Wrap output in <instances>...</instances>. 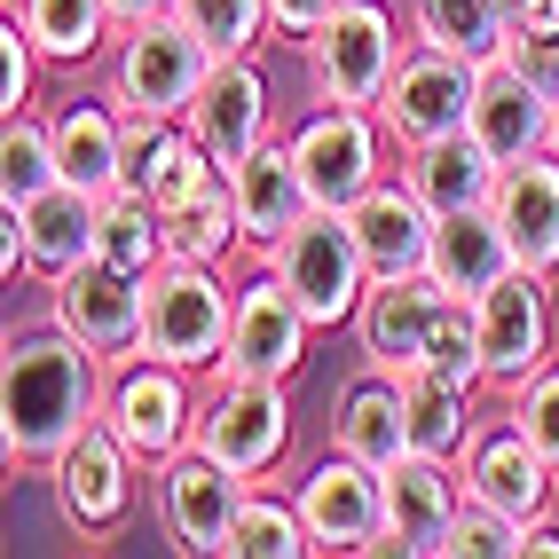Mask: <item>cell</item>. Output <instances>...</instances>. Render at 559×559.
I'll use <instances>...</instances> for the list:
<instances>
[{
  "instance_id": "obj_1",
  "label": "cell",
  "mask_w": 559,
  "mask_h": 559,
  "mask_svg": "<svg viewBox=\"0 0 559 559\" xmlns=\"http://www.w3.org/2000/svg\"><path fill=\"white\" fill-rule=\"evenodd\" d=\"M103 386H110V362L80 347L63 323L16 331L9 362H0V457L16 473H48L63 441H80L103 418Z\"/></svg>"
},
{
  "instance_id": "obj_2",
  "label": "cell",
  "mask_w": 559,
  "mask_h": 559,
  "mask_svg": "<svg viewBox=\"0 0 559 559\" xmlns=\"http://www.w3.org/2000/svg\"><path fill=\"white\" fill-rule=\"evenodd\" d=\"M229 323H237V292L221 284L213 260H166L151 276V300H142V355L213 370L229 347Z\"/></svg>"
},
{
  "instance_id": "obj_3",
  "label": "cell",
  "mask_w": 559,
  "mask_h": 559,
  "mask_svg": "<svg viewBox=\"0 0 559 559\" xmlns=\"http://www.w3.org/2000/svg\"><path fill=\"white\" fill-rule=\"evenodd\" d=\"M269 269L284 276L292 300L308 308L316 331L355 323L362 300H370V260H362V245H355V221H347V213H331V205H316L300 229H292V237L269 252Z\"/></svg>"
},
{
  "instance_id": "obj_4",
  "label": "cell",
  "mask_w": 559,
  "mask_h": 559,
  "mask_svg": "<svg viewBox=\"0 0 559 559\" xmlns=\"http://www.w3.org/2000/svg\"><path fill=\"white\" fill-rule=\"evenodd\" d=\"M205 71H213V48L181 16L119 24V48H110V95H119V110H142V119H181V110L198 103Z\"/></svg>"
},
{
  "instance_id": "obj_5",
  "label": "cell",
  "mask_w": 559,
  "mask_h": 559,
  "mask_svg": "<svg viewBox=\"0 0 559 559\" xmlns=\"http://www.w3.org/2000/svg\"><path fill=\"white\" fill-rule=\"evenodd\" d=\"M103 426H110L142 465L158 473L174 450H190V441H198V394H190V370H181V362H158V355H127V362H110Z\"/></svg>"
},
{
  "instance_id": "obj_6",
  "label": "cell",
  "mask_w": 559,
  "mask_h": 559,
  "mask_svg": "<svg viewBox=\"0 0 559 559\" xmlns=\"http://www.w3.org/2000/svg\"><path fill=\"white\" fill-rule=\"evenodd\" d=\"M134 473H142V457L103 418L80 441H63V450L48 457V489H56L63 528L80 536V544H110L134 520Z\"/></svg>"
},
{
  "instance_id": "obj_7",
  "label": "cell",
  "mask_w": 559,
  "mask_h": 559,
  "mask_svg": "<svg viewBox=\"0 0 559 559\" xmlns=\"http://www.w3.org/2000/svg\"><path fill=\"white\" fill-rule=\"evenodd\" d=\"M308 56V80L323 103H362V110H379L386 80H394V63L409 56V40L394 32V16L379 9V0H340V16H331L316 40H300Z\"/></svg>"
},
{
  "instance_id": "obj_8",
  "label": "cell",
  "mask_w": 559,
  "mask_h": 559,
  "mask_svg": "<svg viewBox=\"0 0 559 559\" xmlns=\"http://www.w3.org/2000/svg\"><path fill=\"white\" fill-rule=\"evenodd\" d=\"M292 158H300L316 205L347 213L355 198H370L386 181V119L362 110V103H331V110H316V119L292 134Z\"/></svg>"
},
{
  "instance_id": "obj_9",
  "label": "cell",
  "mask_w": 559,
  "mask_h": 559,
  "mask_svg": "<svg viewBox=\"0 0 559 559\" xmlns=\"http://www.w3.org/2000/svg\"><path fill=\"white\" fill-rule=\"evenodd\" d=\"M245 489L252 480L237 465H221L205 441L174 450L158 465V520L174 551H198V559H229V536H237V512H245Z\"/></svg>"
},
{
  "instance_id": "obj_10",
  "label": "cell",
  "mask_w": 559,
  "mask_h": 559,
  "mask_svg": "<svg viewBox=\"0 0 559 559\" xmlns=\"http://www.w3.org/2000/svg\"><path fill=\"white\" fill-rule=\"evenodd\" d=\"M473 331H480V370H489V386L497 394L528 386L551 362V276H536V269L497 276L473 300Z\"/></svg>"
},
{
  "instance_id": "obj_11",
  "label": "cell",
  "mask_w": 559,
  "mask_h": 559,
  "mask_svg": "<svg viewBox=\"0 0 559 559\" xmlns=\"http://www.w3.org/2000/svg\"><path fill=\"white\" fill-rule=\"evenodd\" d=\"M308 308L284 292V276L260 260V276L237 284V323H229V347H221V362L205 370V379H284L308 362Z\"/></svg>"
},
{
  "instance_id": "obj_12",
  "label": "cell",
  "mask_w": 559,
  "mask_h": 559,
  "mask_svg": "<svg viewBox=\"0 0 559 559\" xmlns=\"http://www.w3.org/2000/svg\"><path fill=\"white\" fill-rule=\"evenodd\" d=\"M95 221H103V198H87L80 181H56V190L9 205V221H0V269L9 276H71L95 260Z\"/></svg>"
},
{
  "instance_id": "obj_13",
  "label": "cell",
  "mask_w": 559,
  "mask_h": 559,
  "mask_svg": "<svg viewBox=\"0 0 559 559\" xmlns=\"http://www.w3.org/2000/svg\"><path fill=\"white\" fill-rule=\"evenodd\" d=\"M198 441L237 465L245 480L276 473L284 450H292V402H284V379H213V402L198 409Z\"/></svg>"
},
{
  "instance_id": "obj_14",
  "label": "cell",
  "mask_w": 559,
  "mask_h": 559,
  "mask_svg": "<svg viewBox=\"0 0 559 559\" xmlns=\"http://www.w3.org/2000/svg\"><path fill=\"white\" fill-rule=\"evenodd\" d=\"M292 497H300V512H308L316 551H379V528H386V473L362 465L355 450L331 441Z\"/></svg>"
},
{
  "instance_id": "obj_15",
  "label": "cell",
  "mask_w": 559,
  "mask_h": 559,
  "mask_svg": "<svg viewBox=\"0 0 559 559\" xmlns=\"http://www.w3.org/2000/svg\"><path fill=\"white\" fill-rule=\"evenodd\" d=\"M142 300H151L142 276L110 269V260H87V269L48 284V323H63L103 362H127V355H142Z\"/></svg>"
},
{
  "instance_id": "obj_16",
  "label": "cell",
  "mask_w": 559,
  "mask_h": 559,
  "mask_svg": "<svg viewBox=\"0 0 559 559\" xmlns=\"http://www.w3.org/2000/svg\"><path fill=\"white\" fill-rule=\"evenodd\" d=\"M473 80H480V63L450 56V48H426V40H409V56L394 63V80L379 95V119L394 142H433V134H457L473 119Z\"/></svg>"
},
{
  "instance_id": "obj_17",
  "label": "cell",
  "mask_w": 559,
  "mask_h": 559,
  "mask_svg": "<svg viewBox=\"0 0 559 559\" xmlns=\"http://www.w3.org/2000/svg\"><path fill=\"white\" fill-rule=\"evenodd\" d=\"M465 127H473V142H480L497 166H520V158L551 151V87L504 48V56L480 63V80H473V119H465Z\"/></svg>"
},
{
  "instance_id": "obj_18",
  "label": "cell",
  "mask_w": 559,
  "mask_h": 559,
  "mask_svg": "<svg viewBox=\"0 0 559 559\" xmlns=\"http://www.w3.org/2000/svg\"><path fill=\"white\" fill-rule=\"evenodd\" d=\"M457 504H465V473H457V457L409 450L402 465H386V528H379V551L441 559Z\"/></svg>"
},
{
  "instance_id": "obj_19",
  "label": "cell",
  "mask_w": 559,
  "mask_h": 559,
  "mask_svg": "<svg viewBox=\"0 0 559 559\" xmlns=\"http://www.w3.org/2000/svg\"><path fill=\"white\" fill-rule=\"evenodd\" d=\"M229 198H237V229H245V252H260L269 260L300 221L316 213V198H308V174H300V158H292V142H260V151H245L237 166H229Z\"/></svg>"
},
{
  "instance_id": "obj_20",
  "label": "cell",
  "mask_w": 559,
  "mask_h": 559,
  "mask_svg": "<svg viewBox=\"0 0 559 559\" xmlns=\"http://www.w3.org/2000/svg\"><path fill=\"white\" fill-rule=\"evenodd\" d=\"M181 127L213 151L221 174H229L245 151H260V142H269V80H260V63L252 56H213L198 103L181 110Z\"/></svg>"
},
{
  "instance_id": "obj_21",
  "label": "cell",
  "mask_w": 559,
  "mask_h": 559,
  "mask_svg": "<svg viewBox=\"0 0 559 559\" xmlns=\"http://www.w3.org/2000/svg\"><path fill=\"white\" fill-rule=\"evenodd\" d=\"M457 473H465V497L497 504V512H512V520L551 512V480H559V465H551L512 418L489 426V433H473V441H465V457H457Z\"/></svg>"
},
{
  "instance_id": "obj_22",
  "label": "cell",
  "mask_w": 559,
  "mask_h": 559,
  "mask_svg": "<svg viewBox=\"0 0 559 559\" xmlns=\"http://www.w3.org/2000/svg\"><path fill=\"white\" fill-rule=\"evenodd\" d=\"M450 308V292L433 276H402V284H370V300L355 316V340H362V362L370 370H418L426 347H433V323Z\"/></svg>"
},
{
  "instance_id": "obj_23",
  "label": "cell",
  "mask_w": 559,
  "mask_h": 559,
  "mask_svg": "<svg viewBox=\"0 0 559 559\" xmlns=\"http://www.w3.org/2000/svg\"><path fill=\"white\" fill-rule=\"evenodd\" d=\"M347 221H355V245L370 260V284L426 276V260H433V213L418 205V190H409L402 174H386L370 198H355Z\"/></svg>"
},
{
  "instance_id": "obj_24",
  "label": "cell",
  "mask_w": 559,
  "mask_h": 559,
  "mask_svg": "<svg viewBox=\"0 0 559 559\" xmlns=\"http://www.w3.org/2000/svg\"><path fill=\"white\" fill-rule=\"evenodd\" d=\"M394 174L418 190V205H426L433 221H450V213H465V205H489L504 166L473 142V127H457V134H433V142H402V166H394Z\"/></svg>"
},
{
  "instance_id": "obj_25",
  "label": "cell",
  "mask_w": 559,
  "mask_h": 559,
  "mask_svg": "<svg viewBox=\"0 0 559 559\" xmlns=\"http://www.w3.org/2000/svg\"><path fill=\"white\" fill-rule=\"evenodd\" d=\"M489 213L504 221V237L520 252V269L559 276V151H536L497 174V198Z\"/></svg>"
},
{
  "instance_id": "obj_26",
  "label": "cell",
  "mask_w": 559,
  "mask_h": 559,
  "mask_svg": "<svg viewBox=\"0 0 559 559\" xmlns=\"http://www.w3.org/2000/svg\"><path fill=\"white\" fill-rule=\"evenodd\" d=\"M520 269V252H512V237H504V221L489 213V205H465V213H450V221H433V260H426V276L450 292V300H480L497 276H512Z\"/></svg>"
},
{
  "instance_id": "obj_27",
  "label": "cell",
  "mask_w": 559,
  "mask_h": 559,
  "mask_svg": "<svg viewBox=\"0 0 559 559\" xmlns=\"http://www.w3.org/2000/svg\"><path fill=\"white\" fill-rule=\"evenodd\" d=\"M56 158H63V181H80L87 198L127 190V110H119V95L63 103L56 110Z\"/></svg>"
},
{
  "instance_id": "obj_28",
  "label": "cell",
  "mask_w": 559,
  "mask_h": 559,
  "mask_svg": "<svg viewBox=\"0 0 559 559\" xmlns=\"http://www.w3.org/2000/svg\"><path fill=\"white\" fill-rule=\"evenodd\" d=\"M331 441L355 450L362 465H379V473L409 457V402H402V379H394V370H370V362H362V379L340 394Z\"/></svg>"
},
{
  "instance_id": "obj_29",
  "label": "cell",
  "mask_w": 559,
  "mask_h": 559,
  "mask_svg": "<svg viewBox=\"0 0 559 559\" xmlns=\"http://www.w3.org/2000/svg\"><path fill=\"white\" fill-rule=\"evenodd\" d=\"M9 9L48 63H95L119 40V9L110 0H9Z\"/></svg>"
},
{
  "instance_id": "obj_30",
  "label": "cell",
  "mask_w": 559,
  "mask_h": 559,
  "mask_svg": "<svg viewBox=\"0 0 559 559\" xmlns=\"http://www.w3.org/2000/svg\"><path fill=\"white\" fill-rule=\"evenodd\" d=\"M95 260H110V269H127V276L151 284L166 260H174L166 213L142 198V190H110V198H103V221H95Z\"/></svg>"
},
{
  "instance_id": "obj_31",
  "label": "cell",
  "mask_w": 559,
  "mask_h": 559,
  "mask_svg": "<svg viewBox=\"0 0 559 559\" xmlns=\"http://www.w3.org/2000/svg\"><path fill=\"white\" fill-rule=\"evenodd\" d=\"M409 40L450 48L465 63H489V56L512 48V16L497 0H409Z\"/></svg>"
},
{
  "instance_id": "obj_32",
  "label": "cell",
  "mask_w": 559,
  "mask_h": 559,
  "mask_svg": "<svg viewBox=\"0 0 559 559\" xmlns=\"http://www.w3.org/2000/svg\"><path fill=\"white\" fill-rule=\"evenodd\" d=\"M402 402H409V450L426 457H465L473 441V394L433 379V370H402Z\"/></svg>"
},
{
  "instance_id": "obj_33",
  "label": "cell",
  "mask_w": 559,
  "mask_h": 559,
  "mask_svg": "<svg viewBox=\"0 0 559 559\" xmlns=\"http://www.w3.org/2000/svg\"><path fill=\"white\" fill-rule=\"evenodd\" d=\"M63 181V158H56V119L40 110H9L0 127V205H24Z\"/></svg>"
},
{
  "instance_id": "obj_34",
  "label": "cell",
  "mask_w": 559,
  "mask_h": 559,
  "mask_svg": "<svg viewBox=\"0 0 559 559\" xmlns=\"http://www.w3.org/2000/svg\"><path fill=\"white\" fill-rule=\"evenodd\" d=\"M308 551H316V536H308V512H300V497L245 489V512H237L229 559H308Z\"/></svg>"
},
{
  "instance_id": "obj_35",
  "label": "cell",
  "mask_w": 559,
  "mask_h": 559,
  "mask_svg": "<svg viewBox=\"0 0 559 559\" xmlns=\"http://www.w3.org/2000/svg\"><path fill=\"white\" fill-rule=\"evenodd\" d=\"M166 245H174V260H213V269L245 245V229H237V198H229V174H221L213 190H198L190 205L166 213Z\"/></svg>"
},
{
  "instance_id": "obj_36",
  "label": "cell",
  "mask_w": 559,
  "mask_h": 559,
  "mask_svg": "<svg viewBox=\"0 0 559 559\" xmlns=\"http://www.w3.org/2000/svg\"><path fill=\"white\" fill-rule=\"evenodd\" d=\"M174 16L198 32L213 56H252L269 32V0H174Z\"/></svg>"
},
{
  "instance_id": "obj_37",
  "label": "cell",
  "mask_w": 559,
  "mask_h": 559,
  "mask_svg": "<svg viewBox=\"0 0 559 559\" xmlns=\"http://www.w3.org/2000/svg\"><path fill=\"white\" fill-rule=\"evenodd\" d=\"M418 370H433V379H450V386H489V370H480V331H473V308L465 300H450L441 308V323H433V347H426V362Z\"/></svg>"
},
{
  "instance_id": "obj_38",
  "label": "cell",
  "mask_w": 559,
  "mask_h": 559,
  "mask_svg": "<svg viewBox=\"0 0 559 559\" xmlns=\"http://www.w3.org/2000/svg\"><path fill=\"white\" fill-rule=\"evenodd\" d=\"M520 528H528V520H512V512H497V504L465 497L457 520H450V544H441V559H520Z\"/></svg>"
},
{
  "instance_id": "obj_39",
  "label": "cell",
  "mask_w": 559,
  "mask_h": 559,
  "mask_svg": "<svg viewBox=\"0 0 559 559\" xmlns=\"http://www.w3.org/2000/svg\"><path fill=\"white\" fill-rule=\"evenodd\" d=\"M504 418H512V426L559 465V362H544L528 386H512V394H504Z\"/></svg>"
},
{
  "instance_id": "obj_40",
  "label": "cell",
  "mask_w": 559,
  "mask_h": 559,
  "mask_svg": "<svg viewBox=\"0 0 559 559\" xmlns=\"http://www.w3.org/2000/svg\"><path fill=\"white\" fill-rule=\"evenodd\" d=\"M40 48H32V32L16 24V9L0 16V110H32V87H40Z\"/></svg>"
},
{
  "instance_id": "obj_41",
  "label": "cell",
  "mask_w": 559,
  "mask_h": 559,
  "mask_svg": "<svg viewBox=\"0 0 559 559\" xmlns=\"http://www.w3.org/2000/svg\"><path fill=\"white\" fill-rule=\"evenodd\" d=\"M331 16H340V0H269V32L276 40H316Z\"/></svg>"
},
{
  "instance_id": "obj_42",
  "label": "cell",
  "mask_w": 559,
  "mask_h": 559,
  "mask_svg": "<svg viewBox=\"0 0 559 559\" xmlns=\"http://www.w3.org/2000/svg\"><path fill=\"white\" fill-rule=\"evenodd\" d=\"M512 40H559V0H528L512 24Z\"/></svg>"
},
{
  "instance_id": "obj_43",
  "label": "cell",
  "mask_w": 559,
  "mask_h": 559,
  "mask_svg": "<svg viewBox=\"0 0 559 559\" xmlns=\"http://www.w3.org/2000/svg\"><path fill=\"white\" fill-rule=\"evenodd\" d=\"M520 551H528V559H559V520H551V512H536L528 528H520Z\"/></svg>"
},
{
  "instance_id": "obj_44",
  "label": "cell",
  "mask_w": 559,
  "mask_h": 559,
  "mask_svg": "<svg viewBox=\"0 0 559 559\" xmlns=\"http://www.w3.org/2000/svg\"><path fill=\"white\" fill-rule=\"evenodd\" d=\"M119 24H151V16H174V0H110Z\"/></svg>"
},
{
  "instance_id": "obj_45",
  "label": "cell",
  "mask_w": 559,
  "mask_h": 559,
  "mask_svg": "<svg viewBox=\"0 0 559 559\" xmlns=\"http://www.w3.org/2000/svg\"><path fill=\"white\" fill-rule=\"evenodd\" d=\"M551 151H559V87H551Z\"/></svg>"
},
{
  "instance_id": "obj_46",
  "label": "cell",
  "mask_w": 559,
  "mask_h": 559,
  "mask_svg": "<svg viewBox=\"0 0 559 559\" xmlns=\"http://www.w3.org/2000/svg\"><path fill=\"white\" fill-rule=\"evenodd\" d=\"M497 9H504V16H512V24H520V9H528V0H497Z\"/></svg>"
}]
</instances>
